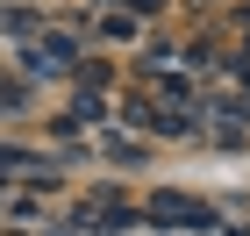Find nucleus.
Returning <instances> with one entry per match:
<instances>
[{
	"label": "nucleus",
	"mask_w": 250,
	"mask_h": 236,
	"mask_svg": "<svg viewBox=\"0 0 250 236\" xmlns=\"http://www.w3.org/2000/svg\"><path fill=\"white\" fill-rule=\"evenodd\" d=\"M72 50H79L72 36H36V43H29V72H64Z\"/></svg>",
	"instance_id": "1"
},
{
	"label": "nucleus",
	"mask_w": 250,
	"mask_h": 236,
	"mask_svg": "<svg viewBox=\"0 0 250 236\" xmlns=\"http://www.w3.org/2000/svg\"><path fill=\"white\" fill-rule=\"evenodd\" d=\"M150 222H193V229H208V208H186V200H157V208H150Z\"/></svg>",
	"instance_id": "2"
}]
</instances>
